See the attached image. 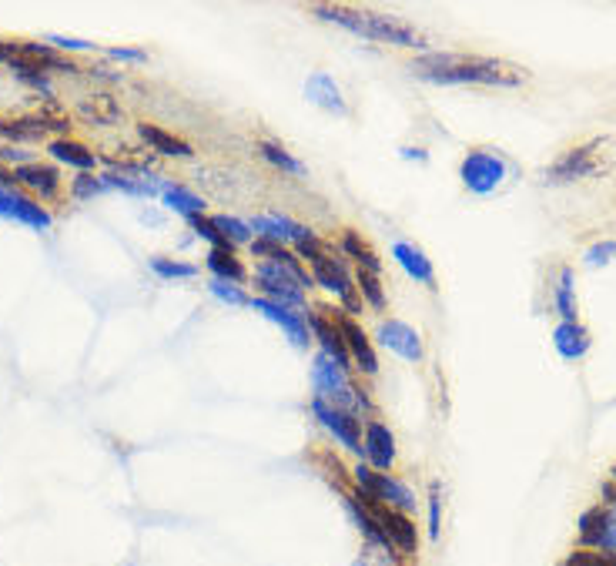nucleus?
<instances>
[{"mask_svg":"<svg viewBox=\"0 0 616 566\" xmlns=\"http://www.w3.org/2000/svg\"><path fill=\"white\" fill-rule=\"evenodd\" d=\"M419 78L432 84H489V88H519L526 71L496 57H466V54H426L412 67Z\"/></svg>","mask_w":616,"mask_h":566,"instance_id":"f257e3e1","label":"nucleus"},{"mask_svg":"<svg viewBox=\"0 0 616 566\" xmlns=\"http://www.w3.org/2000/svg\"><path fill=\"white\" fill-rule=\"evenodd\" d=\"M315 17L329 24H339L345 31L359 34V37H369V41H379V44H396V47H422L426 37H422L412 24H402L396 17H385V14H372V11H355V7H329V4H319L312 7Z\"/></svg>","mask_w":616,"mask_h":566,"instance_id":"f03ea898","label":"nucleus"},{"mask_svg":"<svg viewBox=\"0 0 616 566\" xmlns=\"http://www.w3.org/2000/svg\"><path fill=\"white\" fill-rule=\"evenodd\" d=\"M312 386H315V399L329 402V406H335V409L352 412V416L372 409L365 389L355 386V382L349 379V372H345V366H339V362L329 359V356H322V352L312 362Z\"/></svg>","mask_w":616,"mask_h":566,"instance_id":"7ed1b4c3","label":"nucleus"},{"mask_svg":"<svg viewBox=\"0 0 616 566\" xmlns=\"http://www.w3.org/2000/svg\"><path fill=\"white\" fill-rule=\"evenodd\" d=\"M298 255L308 258V265H312V282L315 285H322L325 292L335 295L342 305H345V312H359L362 305H359V289H355V282H352V275H349V268H345L342 258H335L329 255V248H325L319 238H312V242H305V245H298L295 248Z\"/></svg>","mask_w":616,"mask_h":566,"instance_id":"20e7f679","label":"nucleus"},{"mask_svg":"<svg viewBox=\"0 0 616 566\" xmlns=\"http://www.w3.org/2000/svg\"><path fill=\"white\" fill-rule=\"evenodd\" d=\"M616 161V141L613 138H596L590 145L573 148L556 161V165L546 171L550 181H576V178H590L600 175V171L613 168Z\"/></svg>","mask_w":616,"mask_h":566,"instance_id":"39448f33","label":"nucleus"},{"mask_svg":"<svg viewBox=\"0 0 616 566\" xmlns=\"http://www.w3.org/2000/svg\"><path fill=\"white\" fill-rule=\"evenodd\" d=\"M352 479H355V489H359L365 500H375V503L389 506V510H399V513L416 510V493H412V489L396 476L379 473V469H372L369 463H359L352 469Z\"/></svg>","mask_w":616,"mask_h":566,"instance_id":"423d86ee","label":"nucleus"},{"mask_svg":"<svg viewBox=\"0 0 616 566\" xmlns=\"http://www.w3.org/2000/svg\"><path fill=\"white\" fill-rule=\"evenodd\" d=\"M509 175V161L499 155V151H489V148H476L462 158V168H459V178L462 185L476 195H493V191L503 185Z\"/></svg>","mask_w":616,"mask_h":566,"instance_id":"0eeeda50","label":"nucleus"},{"mask_svg":"<svg viewBox=\"0 0 616 566\" xmlns=\"http://www.w3.org/2000/svg\"><path fill=\"white\" fill-rule=\"evenodd\" d=\"M610 506H593L580 516V543L583 550L616 553V486H606Z\"/></svg>","mask_w":616,"mask_h":566,"instance_id":"6e6552de","label":"nucleus"},{"mask_svg":"<svg viewBox=\"0 0 616 566\" xmlns=\"http://www.w3.org/2000/svg\"><path fill=\"white\" fill-rule=\"evenodd\" d=\"M355 496H359V500L372 510L375 523H379L382 533L389 536L392 550H396L399 556H416V550H419V533H416V523H412L409 513H399V510H389V506H382V503H375V500H365L359 489H355Z\"/></svg>","mask_w":616,"mask_h":566,"instance_id":"1a4fd4ad","label":"nucleus"},{"mask_svg":"<svg viewBox=\"0 0 616 566\" xmlns=\"http://www.w3.org/2000/svg\"><path fill=\"white\" fill-rule=\"evenodd\" d=\"M312 412H315V419H319L322 426L335 436V443H342L345 449H349V453L362 456L359 416H352V412H345V409H335V406H329V402H322V399H312Z\"/></svg>","mask_w":616,"mask_h":566,"instance_id":"9d476101","label":"nucleus"},{"mask_svg":"<svg viewBox=\"0 0 616 566\" xmlns=\"http://www.w3.org/2000/svg\"><path fill=\"white\" fill-rule=\"evenodd\" d=\"M248 309H255V312H262L265 319H272L278 329H282L288 339H292L298 349H308L315 339H312V329H308V319H305V312H298V309H288V305H278V302H268V299H252V305Z\"/></svg>","mask_w":616,"mask_h":566,"instance_id":"9b49d317","label":"nucleus"},{"mask_svg":"<svg viewBox=\"0 0 616 566\" xmlns=\"http://www.w3.org/2000/svg\"><path fill=\"white\" fill-rule=\"evenodd\" d=\"M248 228L258 235V238H265V242H275V245H305V242H312V238H319L312 232V228H305V225H298L292 222V218H285V215H258L248 222Z\"/></svg>","mask_w":616,"mask_h":566,"instance_id":"f8f14e48","label":"nucleus"},{"mask_svg":"<svg viewBox=\"0 0 616 566\" xmlns=\"http://www.w3.org/2000/svg\"><path fill=\"white\" fill-rule=\"evenodd\" d=\"M362 456L369 459V466L379 469V473H389V469L396 466V436L389 433V426H385V422H379V419L365 422Z\"/></svg>","mask_w":616,"mask_h":566,"instance_id":"ddd939ff","label":"nucleus"},{"mask_svg":"<svg viewBox=\"0 0 616 566\" xmlns=\"http://www.w3.org/2000/svg\"><path fill=\"white\" fill-rule=\"evenodd\" d=\"M332 322L339 325V332H342V339H345V349H349V356H352L355 366H359L365 376H375V372H379V356H375V349H372L369 335L362 332V325L352 322L349 315H339V312L332 315Z\"/></svg>","mask_w":616,"mask_h":566,"instance_id":"4468645a","label":"nucleus"},{"mask_svg":"<svg viewBox=\"0 0 616 566\" xmlns=\"http://www.w3.org/2000/svg\"><path fill=\"white\" fill-rule=\"evenodd\" d=\"M0 218H11V222L37 228V232H47V228H51V215H47L37 201L17 195L14 188H0Z\"/></svg>","mask_w":616,"mask_h":566,"instance_id":"2eb2a0df","label":"nucleus"},{"mask_svg":"<svg viewBox=\"0 0 616 566\" xmlns=\"http://www.w3.org/2000/svg\"><path fill=\"white\" fill-rule=\"evenodd\" d=\"M379 342L385 345L389 352H396L399 359H409V362H419L422 359V339L419 332L412 329L409 322H399V319H382L379 322Z\"/></svg>","mask_w":616,"mask_h":566,"instance_id":"dca6fc26","label":"nucleus"},{"mask_svg":"<svg viewBox=\"0 0 616 566\" xmlns=\"http://www.w3.org/2000/svg\"><path fill=\"white\" fill-rule=\"evenodd\" d=\"M308 329H312V339H319L322 356L335 359L339 366H349L352 356H349V349H345L339 325H335L332 319H325V315H319V312H308Z\"/></svg>","mask_w":616,"mask_h":566,"instance_id":"f3484780","label":"nucleus"},{"mask_svg":"<svg viewBox=\"0 0 616 566\" xmlns=\"http://www.w3.org/2000/svg\"><path fill=\"white\" fill-rule=\"evenodd\" d=\"M14 181L24 188H31L34 195H41V198H54L57 191H61V171H57L54 165H41V161L14 168Z\"/></svg>","mask_w":616,"mask_h":566,"instance_id":"a211bd4d","label":"nucleus"},{"mask_svg":"<svg viewBox=\"0 0 616 566\" xmlns=\"http://www.w3.org/2000/svg\"><path fill=\"white\" fill-rule=\"evenodd\" d=\"M138 134H141L144 145H148L151 151H158V155H165V158H191V155H195L188 141L175 138V134H168L165 128H158V124L141 121V124H138Z\"/></svg>","mask_w":616,"mask_h":566,"instance_id":"6ab92c4d","label":"nucleus"},{"mask_svg":"<svg viewBox=\"0 0 616 566\" xmlns=\"http://www.w3.org/2000/svg\"><path fill=\"white\" fill-rule=\"evenodd\" d=\"M305 94H308V101L319 104V108L335 111V114H345V98H342L339 84H335V78H329L325 71L312 74V78L305 81Z\"/></svg>","mask_w":616,"mask_h":566,"instance_id":"aec40b11","label":"nucleus"},{"mask_svg":"<svg viewBox=\"0 0 616 566\" xmlns=\"http://www.w3.org/2000/svg\"><path fill=\"white\" fill-rule=\"evenodd\" d=\"M392 258L402 265V272H406L409 278H416V282L422 285H432L436 282V272H432V262L426 258V252H422L419 245H409V242H399L396 248H392Z\"/></svg>","mask_w":616,"mask_h":566,"instance_id":"412c9836","label":"nucleus"},{"mask_svg":"<svg viewBox=\"0 0 616 566\" xmlns=\"http://www.w3.org/2000/svg\"><path fill=\"white\" fill-rule=\"evenodd\" d=\"M553 342L563 359H583L586 349H590V332H586L580 322H563V325H556Z\"/></svg>","mask_w":616,"mask_h":566,"instance_id":"4be33fe9","label":"nucleus"},{"mask_svg":"<svg viewBox=\"0 0 616 566\" xmlns=\"http://www.w3.org/2000/svg\"><path fill=\"white\" fill-rule=\"evenodd\" d=\"M47 151H51L54 161H61V165H71L77 171H91L94 165H98L94 151H88L84 145H77V141H71V138H54L51 145H47Z\"/></svg>","mask_w":616,"mask_h":566,"instance_id":"5701e85b","label":"nucleus"},{"mask_svg":"<svg viewBox=\"0 0 616 566\" xmlns=\"http://www.w3.org/2000/svg\"><path fill=\"white\" fill-rule=\"evenodd\" d=\"M208 268H211V275L221 278V282H231V285L245 282V265L235 258V248H211Z\"/></svg>","mask_w":616,"mask_h":566,"instance_id":"b1692460","label":"nucleus"},{"mask_svg":"<svg viewBox=\"0 0 616 566\" xmlns=\"http://www.w3.org/2000/svg\"><path fill=\"white\" fill-rule=\"evenodd\" d=\"M161 198H165V205L171 211H178V215H185V218H195V215L205 211V201H201L195 191H188L185 185H175V181H165Z\"/></svg>","mask_w":616,"mask_h":566,"instance_id":"393cba45","label":"nucleus"},{"mask_svg":"<svg viewBox=\"0 0 616 566\" xmlns=\"http://www.w3.org/2000/svg\"><path fill=\"white\" fill-rule=\"evenodd\" d=\"M339 248H342L345 255H352L355 262H359V268H365V272H372V275H379V272H382V262H379V255H375L372 248L365 245L362 238L355 235V232H345V235H342V245H339Z\"/></svg>","mask_w":616,"mask_h":566,"instance_id":"a878e982","label":"nucleus"},{"mask_svg":"<svg viewBox=\"0 0 616 566\" xmlns=\"http://www.w3.org/2000/svg\"><path fill=\"white\" fill-rule=\"evenodd\" d=\"M258 151H262V158L268 161V165H275L278 171H285V175H305L302 161L292 158L282 145H275V141H262V145H258Z\"/></svg>","mask_w":616,"mask_h":566,"instance_id":"bb28decb","label":"nucleus"},{"mask_svg":"<svg viewBox=\"0 0 616 566\" xmlns=\"http://www.w3.org/2000/svg\"><path fill=\"white\" fill-rule=\"evenodd\" d=\"M215 222V228L221 235H225V242L235 248V245H252V228H248V222H242V218L235 215H215L211 218Z\"/></svg>","mask_w":616,"mask_h":566,"instance_id":"cd10ccee","label":"nucleus"},{"mask_svg":"<svg viewBox=\"0 0 616 566\" xmlns=\"http://www.w3.org/2000/svg\"><path fill=\"white\" fill-rule=\"evenodd\" d=\"M77 111H81V118H88L94 124H114V121L121 118L118 104H114L111 98H104V94H98V98H91V101H84Z\"/></svg>","mask_w":616,"mask_h":566,"instance_id":"c85d7f7f","label":"nucleus"},{"mask_svg":"<svg viewBox=\"0 0 616 566\" xmlns=\"http://www.w3.org/2000/svg\"><path fill=\"white\" fill-rule=\"evenodd\" d=\"M151 272L165 282H178V278H195L198 268L188 262H178V258H151Z\"/></svg>","mask_w":616,"mask_h":566,"instance_id":"c756f323","label":"nucleus"},{"mask_svg":"<svg viewBox=\"0 0 616 566\" xmlns=\"http://www.w3.org/2000/svg\"><path fill=\"white\" fill-rule=\"evenodd\" d=\"M355 289L362 292V299L369 302L375 312L385 309V292H382L379 275H372V272H365V268H359V275H355Z\"/></svg>","mask_w":616,"mask_h":566,"instance_id":"7c9ffc66","label":"nucleus"},{"mask_svg":"<svg viewBox=\"0 0 616 566\" xmlns=\"http://www.w3.org/2000/svg\"><path fill=\"white\" fill-rule=\"evenodd\" d=\"M556 309H560L563 322H576V299H573V272L563 268L560 285H556Z\"/></svg>","mask_w":616,"mask_h":566,"instance_id":"2f4dec72","label":"nucleus"},{"mask_svg":"<svg viewBox=\"0 0 616 566\" xmlns=\"http://www.w3.org/2000/svg\"><path fill=\"white\" fill-rule=\"evenodd\" d=\"M211 295H215L218 302H225V305H235V309H245V305H252V299L238 289V285H231V282H221V278H211Z\"/></svg>","mask_w":616,"mask_h":566,"instance_id":"473e14b6","label":"nucleus"},{"mask_svg":"<svg viewBox=\"0 0 616 566\" xmlns=\"http://www.w3.org/2000/svg\"><path fill=\"white\" fill-rule=\"evenodd\" d=\"M563 566H616V553L603 550H573L563 560Z\"/></svg>","mask_w":616,"mask_h":566,"instance_id":"72a5a7b5","label":"nucleus"},{"mask_svg":"<svg viewBox=\"0 0 616 566\" xmlns=\"http://www.w3.org/2000/svg\"><path fill=\"white\" fill-rule=\"evenodd\" d=\"M188 225L195 228V235H198V238H205V242H208L211 248H231V245L225 242V235L218 232L211 218H205V215H195V218H188Z\"/></svg>","mask_w":616,"mask_h":566,"instance_id":"f704fd0d","label":"nucleus"},{"mask_svg":"<svg viewBox=\"0 0 616 566\" xmlns=\"http://www.w3.org/2000/svg\"><path fill=\"white\" fill-rule=\"evenodd\" d=\"M101 191H104V181L94 178L91 171H81V175L74 178V185H71L74 198H94V195H101Z\"/></svg>","mask_w":616,"mask_h":566,"instance_id":"c9c22d12","label":"nucleus"},{"mask_svg":"<svg viewBox=\"0 0 616 566\" xmlns=\"http://www.w3.org/2000/svg\"><path fill=\"white\" fill-rule=\"evenodd\" d=\"M613 255H616V242H603V245H593L590 252H586V265H606V262H613Z\"/></svg>","mask_w":616,"mask_h":566,"instance_id":"e433bc0d","label":"nucleus"},{"mask_svg":"<svg viewBox=\"0 0 616 566\" xmlns=\"http://www.w3.org/2000/svg\"><path fill=\"white\" fill-rule=\"evenodd\" d=\"M439 486H432L429 493V536L432 540H439Z\"/></svg>","mask_w":616,"mask_h":566,"instance_id":"4c0bfd02","label":"nucleus"},{"mask_svg":"<svg viewBox=\"0 0 616 566\" xmlns=\"http://www.w3.org/2000/svg\"><path fill=\"white\" fill-rule=\"evenodd\" d=\"M108 57H114V61H148V54L144 51H134V47H108Z\"/></svg>","mask_w":616,"mask_h":566,"instance_id":"58836bf2","label":"nucleus"},{"mask_svg":"<svg viewBox=\"0 0 616 566\" xmlns=\"http://www.w3.org/2000/svg\"><path fill=\"white\" fill-rule=\"evenodd\" d=\"M51 44L61 47V51H91L94 47L91 41H74V37H57V34L51 37Z\"/></svg>","mask_w":616,"mask_h":566,"instance_id":"ea45409f","label":"nucleus"},{"mask_svg":"<svg viewBox=\"0 0 616 566\" xmlns=\"http://www.w3.org/2000/svg\"><path fill=\"white\" fill-rule=\"evenodd\" d=\"M0 161H14L17 168L21 165H31V151H17V148H0Z\"/></svg>","mask_w":616,"mask_h":566,"instance_id":"a19ab883","label":"nucleus"},{"mask_svg":"<svg viewBox=\"0 0 616 566\" xmlns=\"http://www.w3.org/2000/svg\"><path fill=\"white\" fill-rule=\"evenodd\" d=\"M14 57H17V44L0 41V64H4V61H14Z\"/></svg>","mask_w":616,"mask_h":566,"instance_id":"79ce46f5","label":"nucleus"},{"mask_svg":"<svg viewBox=\"0 0 616 566\" xmlns=\"http://www.w3.org/2000/svg\"><path fill=\"white\" fill-rule=\"evenodd\" d=\"M11 185H14V171L0 165V188H11Z\"/></svg>","mask_w":616,"mask_h":566,"instance_id":"37998d69","label":"nucleus"},{"mask_svg":"<svg viewBox=\"0 0 616 566\" xmlns=\"http://www.w3.org/2000/svg\"><path fill=\"white\" fill-rule=\"evenodd\" d=\"M613 483H616V466H613Z\"/></svg>","mask_w":616,"mask_h":566,"instance_id":"c03bdc74","label":"nucleus"}]
</instances>
